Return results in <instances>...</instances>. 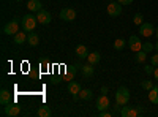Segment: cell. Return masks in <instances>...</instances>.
Returning <instances> with one entry per match:
<instances>
[{"instance_id": "14", "label": "cell", "mask_w": 158, "mask_h": 117, "mask_svg": "<svg viewBox=\"0 0 158 117\" xmlns=\"http://www.w3.org/2000/svg\"><path fill=\"white\" fill-rule=\"evenodd\" d=\"M68 92L73 95L74 100H77V95H79V92H81V86H79V82L70 81V82H68Z\"/></svg>"}, {"instance_id": "16", "label": "cell", "mask_w": 158, "mask_h": 117, "mask_svg": "<svg viewBox=\"0 0 158 117\" xmlns=\"http://www.w3.org/2000/svg\"><path fill=\"white\" fill-rule=\"evenodd\" d=\"M10 103H11V94H10V90L3 89L2 92H0V105L6 106V105H10Z\"/></svg>"}, {"instance_id": "23", "label": "cell", "mask_w": 158, "mask_h": 117, "mask_svg": "<svg viewBox=\"0 0 158 117\" xmlns=\"http://www.w3.org/2000/svg\"><path fill=\"white\" fill-rule=\"evenodd\" d=\"M52 112H51V109L48 108V106H40L38 108V111H36V115L38 117H49Z\"/></svg>"}, {"instance_id": "35", "label": "cell", "mask_w": 158, "mask_h": 117, "mask_svg": "<svg viewBox=\"0 0 158 117\" xmlns=\"http://www.w3.org/2000/svg\"><path fill=\"white\" fill-rule=\"evenodd\" d=\"M108 90H109V89H108L106 86H103V87H101V95H106V94H108Z\"/></svg>"}, {"instance_id": "9", "label": "cell", "mask_w": 158, "mask_h": 117, "mask_svg": "<svg viewBox=\"0 0 158 117\" xmlns=\"http://www.w3.org/2000/svg\"><path fill=\"white\" fill-rule=\"evenodd\" d=\"M128 48H130V51H133V52H138V51H141V49H142V41L139 40V36L131 35L130 40H128Z\"/></svg>"}, {"instance_id": "2", "label": "cell", "mask_w": 158, "mask_h": 117, "mask_svg": "<svg viewBox=\"0 0 158 117\" xmlns=\"http://www.w3.org/2000/svg\"><path fill=\"white\" fill-rule=\"evenodd\" d=\"M21 19L19 18H13L11 21H8L5 25H3V33L5 35H16L19 30H21Z\"/></svg>"}, {"instance_id": "28", "label": "cell", "mask_w": 158, "mask_h": 117, "mask_svg": "<svg viewBox=\"0 0 158 117\" xmlns=\"http://www.w3.org/2000/svg\"><path fill=\"white\" fill-rule=\"evenodd\" d=\"M141 87L146 89V90H150V89H153L155 86H153V81H142V82H141Z\"/></svg>"}, {"instance_id": "29", "label": "cell", "mask_w": 158, "mask_h": 117, "mask_svg": "<svg viewBox=\"0 0 158 117\" xmlns=\"http://www.w3.org/2000/svg\"><path fill=\"white\" fill-rule=\"evenodd\" d=\"M153 70H155V67H153V65L150 63V65H146V67H144V73H146V74H153Z\"/></svg>"}, {"instance_id": "13", "label": "cell", "mask_w": 158, "mask_h": 117, "mask_svg": "<svg viewBox=\"0 0 158 117\" xmlns=\"http://www.w3.org/2000/svg\"><path fill=\"white\" fill-rule=\"evenodd\" d=\"M36 19H38V24H49L51 22V13L49 11H46V10H40L38 13H36Z\"/></svg>"}, {"instance_id": "31", "label": "cell", "mask_w": 158, "mask_h": 117, "mask_svg": "<svg viewBox=\"0 0 158 117\" xmlns=\"http://www.w3.org/2000/svg\"><path fill=\"white\" fill-rule=\"evenodd\" d=\"M150 63L153 65V67H158V52H156L155 56L150 57Z\"/></svg>"}, {"instance_id": "6", "label": "cell", "mask_w": 158, "mask_h": 117, "mask_svg": "<svg viewBox=\"0 0 158 117\" xmlns=\"http://www.w3.org/2000/svg\"><path fill=\"white\" fill-rule=\"evenodd\" d=\"M142 112V108L139 106V108H131V106H123L122 109H120V115L122 117H138L139 114Z\"/></svg>"}, {"instance_id": "32", "label": "cell", "mask_w": 158, "mask_h": 117, "mask_svg": "<svg viewBox=\"0 0 158 117\" xmlns=\"http://www.w3.org/2000/svg\"><path fill=\"white\" fill-rule=\"evenodd\" d=\"M120 5H130V3H133V0H117Z\"/></svg>"}, {"instance_id": "5", "label": "cell", "mask_w": 158, "mask_h": 117, "mask_svg": "<svg viewBox=\"0 0 158 117\" xmlns=\"http://www.w3.org/2000/svg\"><path fill=\"white\" fill-rule=\"evenodd\" d=\"M77 68H81V65H79V63H74V65H70V67H67V70H65V74L62 76V79L67 81V82L73 81L74 76H76V73H77Z\"/></svg>"}, {"instance_id": "24", "label": "cell", "mask_w": 158, "mask_h": 117, "mask_svg": "<svg viewBox=\"0 0 158 117\" xmlns=\"http://www.w3.org/2000/svg\"><path fill=\"white\" fill-rule=\"evenodd\" d=\"M147 52H144V51L141 49V51H138V52H136V57H135V60H136V63H144V62H146L147 60Z\"/></svg>"}, {"instance_id": "38", "label": "cell", "mask_w": 158, "mask_h": 117, "mask_svg": "<svg viewBox=\"0 0 158 117\" xmlns=\"http://www.w3.org/2000/svg\"><path fill=\"white\" fill-rule=\"evenodd\" d=\"M16 2H22V0H16Z\"/></svg>"}, {"instance_id": "19", "label": "cell", "mask_w": 158, "mask_h": 117, "mask_svg": "<svg viewBox=\"0 0 158 117\" xmlns=\"http://www.w3.org/2000/svg\"><path fill=\"white\" fill-rule=\"evenodd\" d=\"M92 97H94V92L90 89H81V92L77 95V100H90Z\"/></svg>"}, {"instance_id": "26", "label": "cell", "mask_w": 158, "mask_h": 117, "mask_svg": "<svg viewBox=\"0 0 158 117\" xmlns=\"http://www.w3.org/2000/svg\"><path fill=\"white\" fill-rule=\"evenodd\" d=\"M155 49V44H152V43H149V41H146V43H142V51L144 52H152V51Z\"/></svg>"}, {"instance_id": "15", "label": "cell", "mask_w": 158, "mask_h": 117, "mask_svg": "<svg viewBox=\"0 0 158 117\" xmlns=\"http://www.w3.org/2000/svg\"><path fill=\"white\" fill-rule=\"evenodd\" d=\"M74 54L77 56V59H87V56H89L90 52H89V49H87L85 44H79V46H76Z\"/></svg>"}, {"instance_id": "20", "label": "cell", "mask_w": 158, "mask_h": 117, "mask_svg": "<svg viewBox=\"0 0 158 117\" xmlns=\"http://www.w3.org/2000/svg\"><path fill=\"white\" fill-rule=\"evenodd\" d=\"M149 101L152 105H158V87H153L149 90Z\"/></svg>"}, {"instance_id": "37", "label": "cell", "mask_w": 158, "mask_h": 117, "mask_svg": "<svg viewBox=\"0 0 158 117\" xmlns=\"http://www.w3.org/2000/svg\"><path fill=\"white\" fill-rule=\"evenodd\" d=\"M155 35H156V38H158V27L155 29Z\"/></svg>"}, {"instance_id": "7", "label": "cell", "mask_w": 158, "mask_h": 117, "mask_svg": "<svg viewBox=\"0 0 158 117\" xmlns=\"http://www.w3.org/2000/svg\"><path fill=\"white\" fill-rule=\"evenodd\" d=\"M153 33H155V27H153L150 22H142V24L139 25V35H141V36L150 38Z\"/></svg>"}, {"instance_id": "17", "label": "cell", "mask_w": 158, "mask_h": 117, "mask_svg": "<svg viewBox=\"0 0 158 117\" xmlns=\"http://www.w3.org/2000/svg\"><path fill=\"white\" fill-rule=\"evenodd\" d=\"M27 8H29L30 13H38L40 10H43V5H41L40 0H30V2L27 3Z\"/></svg>"}, {"instance_id": "18", "label": "cell", "mask_w": 158, "mask_h": 117, "mask_svg": "<svg viewBox=\"0 0 158 117\" xmlns=\"http://www.w3.org/2000/svg\"><path fill=\"white\" fill-rule=\"evenodd\" d=\"M95 65H92V63H85V65H81V68H82V74L85 76V77H90V76H94V73H95Z\"/></svg>"}, {"instance_id": "4", "label": "cell", "mask_w": 158, "mask_h": 117, "mask_svg": "<svg viewBox=\"0 0 158 117\" xmlns=\"http://www.w3.org/2000/svg\"><path fill=\"white\" fill-rule=\"evenodd\" d=\"M21 111H22V108H21L19 105H16V103H10V105L3 106L2 114L6 115V117H16V115L21 114Z\"/></svg>"}, {"instance_id": "33", "label": "cell", "mask_w": 158, "mask_h": 117, "mask_svg": "<svg viewBox=\"0 0 158 117\" xmlns=\"http://www.w3.org/2000/svg\"><path fill=\"white\" fill-rule=\"evenodd\" d=\"M41 68H43V70L49 68V62H48V60H41Z\"/></svg>"}, {"instance_id": "12", "label": "cell", "mask_w": 158, "mask_h": 117, "mask_svg": "<svg viewBox=\"0 0 158 117\" xmlns=\"http://www.w3.org/2000/svg\"><path fill=\"white\" fill-rule=\"evenodd\" d=\"M27 40H29V33L25 30H19L16 35H13V43L15 44H24L27 43Z\"/></svg>"}, {"instance_id": "11", "label": "cell", "mask_w": 158, "mask_h": 117, "mask_svg": "<svg viewBox=\"0 0 158 117\" xmlns=\"http://www.w3.org/2000/svg\"><path fill=\"white\" fill-rule=\"evenodd\" d=\"M109 108H111V100H109L106 95L98 97V100H97V109H98V112H100V111H106V109H109Z\"/></svg>"}, {"instance_id": "34", "label": "cell", "mask_w": 158, "mask_h": 117, "mask_svg": "<svg viewBox=\"0 0 158 117\" xmlns=\"http://www.w3.org/2000/svg\"><path fill=\"white\" fill-rule=\"evenodd\" d=\"M153 77H155V81L158 82V67H155V70H153Z\"/></svg>"}, {"instance_id": "8", "label": "cell", "mask_w": 158, "mask_h": 117, "mask_svg": "<svg viewBox=\"0 0 158 117\" xmlns=\"http://www.w3.org/2000/svg\"><path fill=\"white\" fill-rule=\"evenodd\" d=\"M106 11H108V15L111 18H117V16H120V13H122V5L118 3V2H111L108 5Z\"/></svg>"}, {"instance_id": "22", "label": "cell", "mask_w": 158, "mask_h": 117, "mask_svg": "<svg viewBox=\"0 0 158 117\" xmlns=\"http://www.w3.org/2000/svg\"><path fill=\"white\" fill-rule=\"evenodd\" d=\"M27 43H29L30 46H38V44H40V36H38L35 32H30V33H29V40H27Z\"/></svg>"}, {"instance_id": "3", "label": "cell", "mask_w": 158, "mask_h": 117, "mask_svg": "<svg viewBox=\"0 0 158 117\" xmlns=\"http://www.w3.org/2000/svg\"><path fill=\"white\" fill-rule=\"evenodd\" d=\"M130 101V90L127 87H118L115 92V105L117 106H125Z\"/></svg>"}, {"instance_id": "21", "label": "cell", "mask_w": 158, "mask_h": 117, "mask_svg": "<svg viewBox=\"0 0 158 117\" xmlns=\"http://www.w3.org/2000/svg\"><path fill=\"white\" fill-rule=\"evenodd\" d=\"M85 60H87L89 63H92V65H97V63L101 60V56H100V52H90Z\"/></svg>"}, {"instance_id": "1", "label": "cell", "mask_w": 158, "mask_h": 117, "mask_svg": "<svg viewBox=\"0 0 158 117\" xmlns=\"http://www.w3.org/2000/svg\"><path fill=\"white\" fill-rule=\"evenodd\" d=\"M22 30H25L27 33L33 32L35 27H36V24H38V19H36V15H33V13H29V15H25L22 16Z\"/></svg>"}, {"instance_id": "30", "label": "cell", "mask_w": 158, "mask_h": 117, "mask_svg": "<svg viewBox=\"0 0 158 117\" xmlns=\"http://www.w3.org/2000/svg\"><path fill=\"white\" fill-rule=\"evenodd\" d=\"M98 115H100V117H112V112L106 109V111H100Z\"/></svg>"}, {"instance_id": "10", "label": "cell", "mask_w": 158, "mask_h": 117, "mask_svg": "<svg viewBox=\"0 0 158 117\" xmlns=\"http://www.w3.org/2000/svg\"><path fill=\"white\" fill-rule=\"evenodd\" d=\"M60 19H63L65 22H71L76 19V11L73 8H63L60 11Z\"/></svg>"}, {"instance_id": "25", "label": "cell", "mask_w": 158, "mask_h": 117, "mask_svg": "<svg viewBox=\"0 0 158 117\" xmlns=\"http://www.w3.org/2000/svg\"><path fill=\"white\" fill-rule=\"evenodd\" d=\"M125 46H127V41L123 40V38H117V40H114V49L122 51Z\"/></svg>"}, {"instance_id": "36", "label": "cell", "mask_w": 158, "mask_h": 117, "mask_svg": "<svg viewBox=\"0 0 158 117\" xmlns=\"http://www.w3.org/2000/svg\"><path fill=\"white\" fill-rule=\"evenodd\" d=\"M155 49H156V52H158V41L155 43Z\"/></svg>"}, {"instance_id": "27", "label": "cell", "mask_w": 158, "mask_h": 117, "mask_svg": "<svg viewBox=\"0 0 158 117\" xmlns=\"http://www.w3.org/2000/svg\"><path fill=\"white\" fill-rule=\"evenodd\" d=\"M133 22H135V25H141L144 22V16L141 15V13H136V15L133 16Z\"/></svg>"}]
</instances>
